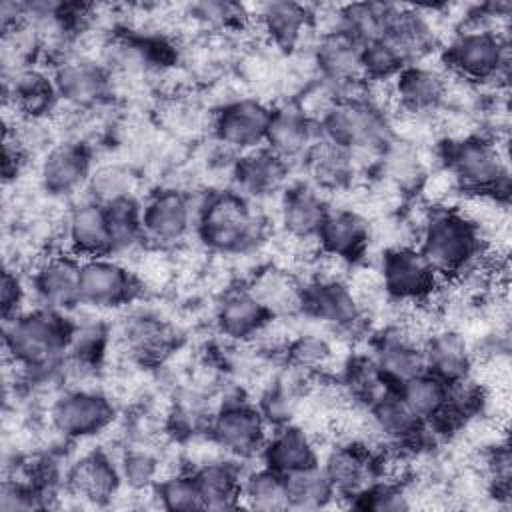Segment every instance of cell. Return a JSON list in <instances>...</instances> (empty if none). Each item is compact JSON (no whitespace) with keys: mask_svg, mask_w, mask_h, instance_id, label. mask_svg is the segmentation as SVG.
Wrapping results in <instances>:
<instances>
[{"mask_svg":"<svg viewBox=\"0 0 512 512\" xmlns=\"http://www.w3.org/2000/svg\"><path fill=\"white\" fill-rule=\"evenodd\" d=\"M72 322L62 312L38 306L4 320V350L28 374L54 372L68 352Z\"/></svg>","mask_w":512,"mask_h":512,"instance_id":"obj_1","label":"cell"},{"mask_svg":"<svg viewBox=\"0 0 512 512\" xmlns=\"http://www.w3.org/2000/svg\"><path fill=\"white\" fill-rule=\"evenodd\" d=\"M268 222L236 190L212 192L198 208L200 242L218 254H244L266 240Z\"/></svg>","mask_w":512,"mask_h":512,"instance_id":"obj_2","label":"cell"},{"mask_svg":"<svg viewBox=\"0 0 512 512\" xmlns=\"http://www.w3.org/2000/svg\"><path fill=\"white\" fill-rule=\"evenodd\" d=\"M418 238L416 248L442 280L470 270L488 248L478 228L454 206L430 208Z\"/></svg>","mask_w":512,"mask_h":512,"instance_id":"obj_3","label":"cell"},{"mask_svg":"<svg viewBox=\"0 0 512 512\" xmlns=\"http://www.w3.org/2000/svg\"><path fill=\"white\" fill-rule=\"evenodd\" d=\"M444 166L456 176L462 194H488L500 200L510 192L508 156L498 144V136L472 134L446 142Z\"/></svg>","mask_w":512,"mask_h":512,"instance_id":"obj_4","label":"cell"},{"mask_svg":"<svg viewBox=\"0 0 512 512\" xmlns=\"http://www.w3.org/2000/svg\"><path fill=\"white\" fill-rule=\"evenodd\" d=\"M508 60V36L484 26H462L444 50L446 72L478 86L506 80Z\"/></svg>","mask_w":512,"mask_h":512,"instance_id":"obj_5","label":"cell"},{"mask_svg":"<svg viewBox=\"0 0 512 512\" xmlns=\"http://www.w3.org/2000/svg\"><path fill=\"white\" fill-rule=\"evenodd\" d=\"M320 132L356 154H374L396 138L390 116L368 100H338L320 120Z\"/></svg>","mask_w":512,"mask_h":512,"instance_id":"obj_6","label":"cell"},{"mask_svg":"<svg viewBox=\"0 0 512 512\" xmlns=\"http://www.w3.org/2000/svg\"><path fill=\"white\" fill-rule=\"evenodd\" d=\"M270 424L258 410L242 398L224 400L210 416L208 434L224 452L232 458H252L262 454L270 436Z\"/></svg>","mask_w":512,"mask_h":512,"instance_id":"obj_7","label":"cell"},{"mask_svg":"<svg viewBox=\"0 0 512 512\" xmlns=\"http://www.w3.org/2000/svg\"><path fill=\"white\" fill-rule=\"evenodd\" d=\"M378 270L386 296L400 304L430 302L444 282L420 250L406 244L388 248Z\"/></svg>","mask_w":512,"mask_h":512,"instance_id":"obj_8","label":"cell"},{"mask_svg":"<svg viewBox=\"0 0 512 512\" xmlns=\"http://www.w3.org/2000/svg\"><path fill=\"white\" fill-rule=\"evenodd\" d=\"M50 426L66 440H86L102 434L114 420V404L98 390L72 388L50 406Z\"/></svg>","mask_w":512,"mask_h":512,"instance_id":"obj_9","label":"cell"},{"mask_svg":"<svg viewBox=\"0 0 512 512\" xmlns=\"http://www.w3.org/2000/svg\"><path fill=\"white\" fill-rule=\"evenodd\" d=\"M192 200L178 188L154 192L142 206V228L146 246L172 250L178 248L196 226Z\"/></svg>","mask_w":512,"mask_h":512,"instance_id":"obj_10","label":"cell"},{"mask_svg":"<svg viewBox=\"0 0 512 512\" xmlns=\"http://www.w3.org/2000/svg\"><path fill=\"white\" fill-rule=\"evenodd\" d=\"M142 290L136 274L114 256L82 258L80 304L96 310L128 304Z\"/></svg>","mask_w":512,"mask_h":512,"instance_id":"obj_11","label":"cell"},{"mask_svg":"<svg viewBox=\"0 0 512 512\" xmlns=\"http://www.w3.org/2000/svg\"><path fill=\"white\" fill-rule=\"evenodd\" d=\"M270 114L272 108L258 98H232L212 114L210 128L224 148L242 154L264 146Z\"/></svg>","mask_w":512,"mask_h":512,"instance_id":"obj_12","label":"cell"},{"mask_svg":"<svg viewBox=\"0 0 512 512\" xmlns=\"http://www.w3.org/2000/svg\"><path fill=\"white\" fill-rule=\"evenodd\" d=\"M58 98L72 110H90L108 100L112 94V74L94 58L66 56L54 70Z\"/></svg>","mask_w":512,"mask_h":512,"instance_id":"obj_13","label":"cell"},{"mask_svg":"<svg viewBox=\"0 0 512 512\" xmlns=\"http://www.w3.org/2000/svg\"><path fill=\"white\" fill-rule=\"evenodd\" d=\"M80 266L82 258L72 252L44 256L32 272V288L40 306L62 312L80 304Z\"/></svg>","mask_w":512,"mask_h":512,"instance_id":"obj_14","label":"cell"},{"mask_svg":"<svg viewBox=\"0 0 512 512\" xmlns=\"http://www.w3.org/2000/svg\"><path fill=\"white\" fill-rule=\"evenodd\" d=\"M300 312L344 332L356 330L366 316L356 294L346 282L316 280L304 284Z\"/></svg>","mask_w":512,"mask_h":512,"instance_id":"obj_15","label":"cell"},{"mask_svg":"<svg viewBox=\"0 0 512 512\" xmlns=\"http://www.w3.org/2000/svg\"><path fill=\"white\" fill-rule=\"evenodd\" d=\"M92 170V152L84 142H62L44 154L40 182L48 194L68 196L88 184Z\"/></svg>","mask_w":512,"mask_h":512,"instance_id":"obj_16","label":"cell"},{"mask_svg":"<svg viewBox=\"0 0 512 512\" xmlns=\"http://www.w3.org/2000/svg\"><path fill=\"white\" fill-rule=\"evenodd\" d=\"M120 484V468L104 450H92L80 456L64 476L70 496L98 506L110 502L118 494Z\"/></svg>","mask_w":512,"mask_h":512,"instance_id":"obj_17","label":"cell"},{"mask_svg":"<svg viewBox=\"0 0 512 512\" xmlns=\"http://www.w3.org/2000/svg\"><path fill=\"white\" fill-rule=\"evenodd\" d=\"M336 498H354L372 482L376 474V450L366 444H336L322 464Z\"/></svg>","mask_w":512,"mask_h":512,"instance_id":"obj_18","label":"cell"},{"mask_svg":"<svg viewBox=\"0 0 512 512\" xmlns=\"http://www.w3.org/2000/svg\"><path fill=\"white\" fill-rule=\"evenodd\" d=\"M312 64L320 80L330 86H344L364 80L362 44L342 30L320 34L312 48Z\"/></svg>","mask_w":512,"mask_h":512,"instance_id":"obj_19","label":"cell"},{"mask_svg":"<svg viewBox=\"0 0 512 512\" xmlns=\"http://www.w3.org/2000/svg\"><path fill=\"white\" fill-rule=\"evenodd\" d=\"M318 136L320 124L296 102H286L272 108L264 146L288 162L292 158L304 156V152Z\"/></svg>","mask_w":512,"mask_h":512,"instance_id":"obj_20","label":"cell"},{"mask_svg":"<svg viewBox=\"0 0 512 512\" xmlns=\"http://www.w3.org/2000/svg\"><path fill=\"white\" fill-rule=\"evenodd\" d=\"M64 240L68 242V252L78 258L110 256L112 242L106 206L90 198L76 204L64 216Z\"/></svg>","mask_w":512,"mask_h":512,"instance_id":"obj_21","label":"cell"},{"mask_svg":"<svg viewBox=\"0 0 512 512\" xmlns=\"http://www.w3.org/2000/svg\"><path fill=\"white\" fill-rule=\"evenodd\" d=\"M288 176V162L266 146L238 154L232 162V182L244 198H264L280 190Z\"/></svg>","mask_w":512,"mask_h":512,"instance_id":"obj_22","label":"cell"},{"mask_svg":"<svg viewBox=\"0 0 512 512\" xmlns=\"http://www.w3.org/2000/svg\"><path fill=\"white\" fill-rule=\"evenodd\" d=\"M396 108L404 114L424 116L442 108L446 90V70L424 64L406 66L394 80Z\"/></svg>","mask_w":512,"mask_h":512,"instance_id":"obj_23","label":"cell"},{"mask_svg":"<svg viewBox=\"0 0 512 512\" xmlns=\"http://www.w3.org/2000/svg\"><path fill=\"white\" fill-rule=\"evenodd\" d=\"M272 316L248 286L226 288L216 304L214 322L222 336L234 342L254 340Z\"/></svg>","mask_w":512,"mask_h":512,"instance_id":"obj_24","label":"cell"},{"mask_svg":"<svg viewBox=\"0 0 512 512\" xmlns=\"http://www.w3.org/2000/svg\"><path fill=\"white\" fill-rule=\"evenodd\" d=\"M316 238L322 252L358 264L368 250L372 230L362 212L354 208H330Z\"/></svg>","mask_w":512,"mask_h":512,"instance_id":"obj_25","label":"cell"},{"mask_svg":"<svg viewBox=\"0 0 512 512\" xmlns=\"http://www.w3.org/2000/svg\"><path fill=\"white\" fill-rule=\"evenodd\" d=\"M382 36L394 42L408 64L422 62L436 48V30L422 8L386 4Z\"/></svg>","mask_w":512,"mask_h":512,"instance_id":"obj_26","label":"cell"},{"mask_svg":"<svg viewBox=\"0 0 512 512\" xmlns=\"http://www.w3.org/2000/svg\"><path fill=\"white\" fill-rule=\"evenodd\" d=\"M304 168L318 190H344L352 184L356 156L342 144L326 138L322 132L304 152Z\"/></svg>","mask_w":512,"mask_h":512,"instance_id":"obj_27","label":"cell"},{"mask_svg":"<svg viewBox=\"0 0 512 512\" xmlns=\"http://www.w3.org/2000/svg\"><path fill=\"white\" fill-rule=\"evenodd\" d=\"M264 466L288 474L294 470H302L308 466H316L318 462V442L312 432H308L300 424H282L268 436L262 450Z\"/></svg>","mask_w":512,"mask_h":512,"instance_id":"obj_28","label":"cell"},{"mask_svg":"<svg viewBox=\"0 0 512 512\" xmlns=\"http://www.w3.org/2000/svg\"><path fill=\"white\" fill-rule=\"evenodd\" d=\"M426 372L444 382L472 374L474 354L468 340L456 328L440 326L422 344Z\"/></svg>","mask_w":512,"mask_h":512,"instance_id":"obj_29","label":"cell"},{"mask_svg":"<svg viewBox=\"0 0 512 512\" xmlns=\"http://www.w3.org/2000/svg\"><path fill=\"white\" fill-rule=\"evenodd\" d=\"M330 206L324 194L312 184H294L286 190L280 204V222L284 232L298 240L316 238Z\"/></svg>","mask_w":512,"mask_h":512,"instance_id":"obj_30","label":"cell"},{"mask_svg":"<svg viewBox=\"0 0 512 512\" xmlns=\"http://www.w3.org/2000/svg\"><path fill=\"white\" fill-rule=\"evenodd\" d=\"M54 78L36 68H26L12 78H4V102L14 106L22 118L46 120L58 106Z\"/></svg>","mask_w":512,"mask_h":512,"instance_id":"obj_31","label":"cell"},{"mask_svg":"<svg viewBox=\"0 0 512 512\" xmlns=\"http://www.w3.org/2000/svg\"><path fill=\"white\" fill-rule=\"evenodd\" d=\"M272 318H288L302 308L304 284L284 266H264L246 284Z\"/></svg>","mask_w":512,"mask_h":512,"instance_id":"obj_32","label":"cell"},{"mask_svg":"<svg viewBox=\"0 0 512 512\" xmlns=\"http://www.w3.org/2000/svg\"><path fill=\"white\" fill-rule=\"evenodd\" d=\"M372 362L380 376L390 386H400L402 382L426 372L422 346L406 338L396 328L382 334L374 346Z\"/></svg>","mask_w":512,"mask_h":512,"instance_id":"obj_33","label":"cell"},{"mask_svg":"<svg viewBox=\"0 0 512 512\" xmlns=\"http://www.w3.org/2000/svg\"><path fill=\"white\" fill-rule=\"evenodd\" d=\"M122 342L130 358L142 364H156L174 350L176 334L158 316L134 314L122 328Z\"/></svg>","mask_w":512,"mask_h":512,"instance_id":"obj_34","label":"cell"},{"mask_svg":"<svg viewBox=\"0 0 512 512\" xmlns=\"http://www.w3.org/2000/svg\"><path fill=\"white\" fill-rule=\"evenodd\" d=\"M262 36L280 50H294L312 30V10L298 2H268L256 14Z\"/></svg>","mask_w":512,"mask_h":512,"instance_id":"obj_35","label":"cell"},{"mask_svg":"<svg viewBox=\"0 0 512 512\" xmlns=\"http://www.w3.org/2000/svg\"><path fill=\"white\" fill-rule=\"evenodd\" d=\"M202 494L204 510H230L240 506L242 472L228 458L210 460L192 470Z\"/></svg>","mask_w":512,"mask_h":512,"instance_id":"obj_36","label":"cell"},{"mask_svg":"<svg viewBox=\"0 0 512 512\" xmlns=\"http://www.w3.org/2000/svg\"><path fill=\"white\" fill-rule=\"evenodd\" d=\"M288 510H318L336 500L322 464L284 474Z\"/></svg>","mask_w":512,"mask_h":512,"instance_id":"obj_37","label":"cell"},{"mask_svg":"<svg viewBox=\"0 0 512 512\" xmlns=\"http://www.w3.org/2000/svg\"><path fill=\"white\" fill-rule=\"evenodd\" d=\"M240 506L252 508V510H262V512L288 510L284 474H280L268 466H262V468L242 476Z\"/></svg>","mask_w":512,"mask_h":512,"instance_id":"obj_38","label":"cell"},{"mask_svg":"<svg viewBox=\"0 0 512 512\" xmlns=\"http://www.w3.org/2000/svg\"><path fill=\"white\" fill-rule=\"evenodd\" d=\"M106 212H108L110 242H112L110 256L136 252L146 244L144 228H142V206L136 202V198L110 204L106 206Z\"/></svg>","mask_w":512,"mask_h":512,"instance_id":"obj_39","label":"cell"},{"mask_svg":"<svg viewBox=\"0 0 512 512\" xmlns=\"http://www.w3.org/2000/svg\"><path fill=\"white\" fill-rule=\"evenodd\" d=\"M136 186H138L136 172L130 166L120 162H110L94 168L86 184L88 198L102 206H110L120 200L134 198Z\"/></svg>","mask_w":512,"mask_h":512,"instance_id":"obj_40","label":"cell"},{"mask_svg":"<svg viewBox=\"0 0 512 512\" xmlns=\"http://www.w3.org/2000/svg\"><path fill=\"white\" fill-rule=\"evenodd\" d=\"M402 402L412 410L416 418L428 422L434 418L446 402V382L430 372H422L400 386H396Z\"/></svg>","mask_w":512,"mask_h":512,"instance_id":"obj_41","label":"cell"},{"mask_svg":"<svg viewBox=\"0 0 512 512\" xmlns=\"http://www.w3.org/2000/svg\"><path fill=\"white\" fill-rule=\"evenodd\" d=\"M286 360L290 368L306 376H318L332 364L334 350L328 338L314 332H304L296 334L286 346Z\"/></svg>","mask_w":512,"mask_h":512,"instance_id":"obj_42","label":"cell"},{"mask_svg":"<svg viewBox=\"0 0 512 512\" xmlns=\"http://www.w3.org/2000/svg\"><path fill=\"white\" fill-rule=\"evenodd\" d=\"M406 66H410L406 56L386 36H378L362 44L364 80L388 82V80H394Z\"/></svg>","mask_w":512,"mask_h":512,"instance_id":"obj_43","label":"cell"},{"mask_svg":"<svg viewBox=\"0 0 512 512\" xmlns=\"http://www.w3.org/2000/svg\"><path fill=\"white\" fill-rule=\"evenodd\" d=\"M154 496L160 506L174 512H192L204 510L202 494L196 484V478L190 472H176L166 478H160L154 486Z\"/></svg>","mask_w":512,"mask_h":512,"instance_id":"obj_44","label":"cell"},{"mask_svg":"<svg viewBox=\"0 0 512 512\" xmlns=\"http://www.w3.org/2000/svg\"><path fill=\"white\" fill-rule=\"evenodd\" d=\"M386 4L374 2H358L340 6V24L338 30L352 36L356 42L366 44L378 36H382Z\"/></svg>","mask_w":512,"mask_h":512,"instance_id":"obj_45","label":"cell"},{"mask_svg":"<svg viewBox=\"0 0 512 512\" xmlns=\"http://www.w3.org/2000/svg\"><path fill=\"white\" fill-rule=\"evenodd\" d=\"M350 506L374 512H404L412 508L406 484L376 480L350 500Z\"/></svg>","mask_w":512,"mask_h":512,"instance_id":"obj_46","label":"cell"},{"mask_svg":"<svg viewBox=\"0 0 512 512\" xmlns=\"http://www.w3.org/2000/svg\"><path fill=\"white\" fill-rule=\"evenodd\" d=\"M122 482L134 492L154 488L160 480V460L146 448H126L118 460Z\"/></svg>","mask_w":512,"mask_h":512,"instance_id":"obj_47","label":"cell"},{"mask_svg":"<svg viewBox=\"0 0 512 512\" xmlns=\"http://www.w3.org/2000/svg\"><path fill=\"white\" fill-rule=\"evenodd\" d=\"M132 272L136 274L142 290H160L168 286L176 276V260L170 258V250L146 246V250L138 254Z\"/></svg>","mask_w":512,"mask_h":512,"instance_id":"obj_48","label":"cell"},{"mask_svg":"<svg viewBox=\"0 0 512 512\" xmlns=\"http://www.w3.org/2000/svg\"><path fill=\"white\" fill-rule=\"evenodd\" d=\"M188 16L198 26L210 30L242 28L250 18L240 4L232 2H198L190 6Z\"/></svg>","mask_w":512,"mask_h":512,"instance_id":"obj_49","label":"cell"},{"mask_svg":"<svg viewBox=\"0 0 512 512\" xmlns=\"http://www.w3.org/2000/svg\"><path fill=\"white\" fill-rule=\"evenodd\" d=\"M46 492H42L38 486L20 480L18 476L6 478L0 492V510L2 512H24L34 508H44Z\"/></svg>","mask_w":512,"mask_h":512,"instance_id":"obj_50","label":"cell"},{"mask_svg":"<svg viewBox=\"0 0 512 512\" xmlns=\"http://www.w3.org/2000/svg\"><path fill=\"white\" fill-rule=\"evenodd\" d=\"M24 286L16 274V270L6 268L2 274V288H0V300H2V316L4 320H10L18 316L22 310L24 302Z\"/></svg>","mask_w":512,"mask_h":512,"instance_id":"obj_51","label":"cell"}]
</instances>
